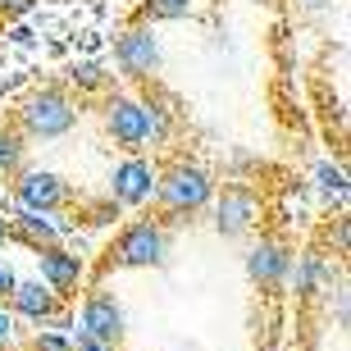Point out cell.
<instances>
[{
    "mask_svg": "<svg viewBox=\"0 0 351 351\" xmlns=\"http://www.w3.org/2000/svg\"><path fill=\"white\" fill-rule=\"evenodd\" d=\"M142 119H146V137H165L169 119H165V110H160V105H142Z\"/></svg>",
    "mask_w": 351,
    "mask_h": 351,
    "instance_id": "9a60e30c",
    "label": "cell"
},
{
    "mask_svg": "<svg viewBox=\"0 0 351 351\" xmlns=\"http://www.w3.org/2000/svg\"><path fill=\"white\" fill-rule=\"evenodd\" d=\"M105 123H110V132H114V142H123V146L146 142V119H142V105L137 101H110Z\"/></svg>",
    "mask_w": 351,
    "mask_h": 351,
    "instance_id": "52a82bcc",
    "label": "cell"
},
{
    "mask_svg": "<svg viewBox=\"0 0 351 351\" xmlns=\"http://www.w3.org/2000/svg\"><path fill=\"white\" fill-rule=\"evenodd\" d=\"M41 278H46L51 292H69L82 278V261L69 256V251H41Z\"/></svg>",
    "mask_w": 351,
    "mask_h": 351,
    "instance_id": "8fae6325",
    "label": "cell"
},
{
    "mask_svg": "<svg viewBox=\"0 0 351 351\" xmlns=\"http://www.w3.org/2000/svg\"><path fill=\"white\" fill-rule=\"evenodd\" d=\"M73 351H105V342L87 338V333H73Z\"/></svg>",
    "mask_w": 351,
    "mask_h": 351,
    "instance_id": "ffe728a7",
    "label": "cell"
},
{
    "mask_svg": "<svg viewBox=\"0 0 351 351\" xmlns=\"http://www.w3.org/2000/svg\"><path fill=\"white\" fill-rule=\"evenodd\" d=\"M73 333H87V338L96 342H119V333H123V311L114 306V297H105V292H91L87 301H82V315H78V328Z\"/></svg>",
    "mask_w": 351,
    "mask_h": 351,
    "instance_id": "7a4b0ae2",
    "label": "cell"
},
{
    "mask_svg": "<svg viewBox=\"0 0 351 351\" xmlns=\"http://www.w3.org/2000/svg\"><path fill=\"white\" fill-rule=\"evenodd\" d=\"M247 269H251V278H261V283H274V278H283V269H287L283 247H278V242H261V247L247 256Z\"/></svg>",
    "mask_w": 351,
    "mask_h": 351,
    "instance_id": "7c38bea8",
    "label": "cell"
},
{
    "mask_svg": "<svg viewBox=\"0 0 351 351\" xmlns=\"http://www.w3.org/2000/svg\"><path fill=\"white\" fill-rule=\"evenodd\" d=\"M19 151H23V142H19V137H0V165H14V160H19Z\"/></svg>",
    "mask_w": 351,
    "mask_h": 351,
    "instance_id": "ac0fdd59",
    "label": "cell"
},
{
    "mask_svg": "<svg viewBox=\"0 0 351 351\" xmlns=\"http://www.w3.org/2000/svg\"><path fill=\"white\" fill-rule=\"evenodd\" d=\"M5 342H10V315L0 311V347H5Z\"/></svg>",
    "mask_w": 351,
    "mask_h": 351,
    "instance_id": "44dd1931",
    "label": "cell"
},
{
    "mask_svg": "<svg viewBox=\"0 0 351 351\" xmlns=\"http://www.w3.org/2000/svg\"><path fill=\"white\" fill-rule=\"evenodd\" d=\"M319 187H324L328 196H342V192H347V187H342V169L324 165V169H319Z\"/></svg>",
    "mask_w": 351,
    "mask_h": 351,
    "instance_id": "2e32d148",
    "label": "cell"
},
{
    "mask_svg": "<svg viewBox=\"0 0 351 351\" xmlns=\"http://www.w3.org/2000/svg\"><path fill=\"white\" fill-rule=\"evenodd\" d=\"M256 219V196L247 187H228L219 196V233H247Z\"/></svg>",
    "mask_w": 351,
    "mask_h": 351,
    "instance_id": "30bf717a",
    "label": "cell"
},
{
    "mask_svg": "<svg viewBox=\"0 0 351 351\" xmlns=\"http://www.w3.org/2000/svg\"><path fill=\"white\" fill-rule=\"evenodd\" d=\"M156 196V169L146 165V160H123L114 169V201L123 206H142Z\"/></svg>",
    "mask_w": 351,
    "mask_h": 351,
    "instance_id": "3957f363",
    "label": "cell"
},
{
    "mask_svg": "<svg viewBox=\"0 0 351 351\" xmlns=\"http://www.w3.org/2000/svg\"><path fill=\"white\" fill-rule=\"evenodd\" d=\"M73 82H82V87H96V82H101V69H96V64H78V69H73Z\"/></svg>",
    "mask_w": 351,
    "mask_h": 351,
    "instance_id": "d6986e66",
    "label": "cell"
},
{
    "mask_svg": "<svg viewBox=\"0 0 351 351\" xmlns=\"http://www.w3.org/2000/svg\"><path fill=\"white\" fill-rule=\"evenodd\" d=\"M10 301H14V311L27 315V319H46V315L60 311V292H51L46 283H14L10 287Z\"/></svg>",
    "mask_w": 351,
    "mask_h": 351,
    "instance_id": "ba28073f",
    "label": "cell"
},
{
    "mask_svg": "<svg viewBox=\"0 0 351 351\" xmlns=\"http://www.w3.org/2000/svg\"><path fill=\"white\" fill-rule=\"evenodd\" d=\"M19 201H23L27 210H55L60 201H64V187H60V178H55V173L32 169V173H23V178H19Z\"/></svg>",
    "mask_w": 351,
    "mask_h": 351,
    "instance_id": "9c48e42d",
    "label": "cell"
},
{
    "mask_svg": "<svg viewBox=\"0 0 351 351\" xmlns=\"http://www.w3.org/2000/svg\"><path fill=\"white\" fill-rule=\"evenodd\" d=\"M10 287H14V274L5 269V265H0V292H10Z\"/></svg>",
    "mask_w": 351,
    "mask_h": 351,
    "instance_id": "7402d4cb",
    "label": "cell"
},
{
    "mask_svg": "<svg viewBox=\"0 0 351 351\" xmlns=\"http://www.w3.org/2000/svg\"><path fill=\"white\" fill-rule=\"evenodd\" d=\"M160 192H165L169 210H196V206L210 196V178H206L201 169H173L169 182H165Z\"/></svg>",
    "mask_w": 351,
    "mask_h": 351,
    "instance_id": "8992f818",
    "label": "cell"
},
{
    "mask_svg": "<svg viewBox=\"0 0 351 351\" xmlns=\"http://www.w3.org/2000/svg\"><path fill=\"white\" fill-rule=\"evenodd\" d=\"M187 10H192V0H151V5H146L151 19H182Z\"/></svg>",
    "mask_w": 351,
    "mask_h": 351,
    "instance_id": "5bb4252c",
    "label": "cell"
},
{
    "mask_svg": "<svg viewBox=\"0 0 351 351\" xmlns=\"http://www.w3.org/2000/svg\"><path fill=\"white\" fill-rule=\"evenodd\" d=\"M160 256H165V237H160L156 223H132L119 237V261L123 265H160Z\"/></svg>",
    "mask_w": 351,
    "mask_h": 351,
    "instance_id": "277c9868",
    "label": "cell"
},
{
    "mask_svg": "<svg viewBox=\"0 0 351 351\" xmlns=\"http://www.w3.org/2000/svg\"><path fill=\"white\" fill-rule=\"evenodd\" d=\"M19 233L27 237V242H55V237H60V228H55L51 223V215H46V210H27L23 206V215H19Z\"/></svg>",
    "mask_w": 351,
    "mask_h": 351,
    "instance_id": "4fadbf2b",
    "label": "cell"
},
{
    "mask_svg": "<svg viewBox=\"0 0 351 351\" xmlns=\"http://www.w3.org/2000/svg\"><path fill=\"white\" fill-rule=\"evenodd\" d=\"M23 123H27V132H37V137H60V132L73 128V105H69L60 91H37V96L23 105Z\"/></svg>",
    "mask_w": 351,
    "mask_h": 351,
    "instance_id": "6da1fadb",
    "label": "cell"
},
{
    "mask_svg": "<svg viewBox=\"0 0 351 351\" xmlns=\"http://www.w3.org/2000/svg\"><path fill=\"white\" fill-rule=\"evenodd\" d=\"M156 60H160V46H156V37H151L146 27H132V32L119 37V64H123V73L146 78V73L156 69Z\"/></svg>",
    "mask_w": 351,
    "mask_h": 351,
    "instance_id": "5b68a950",
    "label": "cell"
},
{
    "mask_svg": "<svg viewBox=\"0 0 351 351\" xmlns=\"http://www.w3.org/2000/svg\"><path fill=\"white\" fill-rule=\"evenodd\" d=\"M0 242H5V223H0Z\"/></svg>",
    "mask_w": 351,
    "mask_h": 351,
    "instance_id": "603a6c76",
    "label": "cell"
},
{
    "mask_svg": "<svg viewBox=\"0 0 351 351\" xmlns=\"http://www.w3.org/2000/svg\"><path fill=\"white\" fill-rule=\"evenodd\" d=\"M14 5H27V0H14Z\"/></svg>",
    "mask_w": 351,
    "mask_h": 351,
    "instance_id": "cb8c5ba5",
    "label": "cell"
},
{
    "mask_svg": "<svg viewBox=\"0 0 351 351\" xmlns=\"http://www.w3.org/2000/svg\"><path fill=\"white\" fill-rule=\"evenodd\" d=\"M37 351H73V338H69V333H41Z\"/></svg>",
    "mask_w": 351,
    "mask_h": 351,
    "instance_id": "e0dca14e",
    "label": "cell"
}]
</instances>
